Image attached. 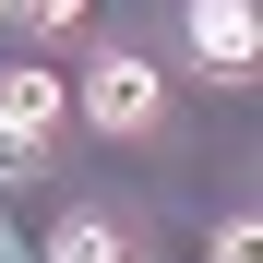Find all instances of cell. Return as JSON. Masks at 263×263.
<instances>
[{
    "instance_id": "obj_4",
    "label": "cell",
    "mask_w": 263,
    "mask_h": 263,
    "mask_svg": "<svg viewBox=\"0 0 263 263\" xmlns=\"http://www.w3.org/2000/svg\"><path fill=\"white\" fill-rule=\"evenodd\" d=\"M48 263H120V239H108V215H60V239H48Z\"/></svg>"
},
{
    "instance_id": "obj_3",
    "label": "cell",
    "mask_w": 263,
    "mask_h": 263,
    "mask_svg": "<svg viewBox=\"0 0 263 263\" xmlns=\"http://www.w3.org/2000/svg\"><path fill=\"white\" fill-rule=\"evenodd\" d=\"M180 36H192V60H203L215 84H251V60H263L251 0H192V12H180Z\"/></svg>"
},
{
    "instance_id": "obj_1",
    "label": "cell",
    "mask_w": 263,
    "mask_h": 263,
    "mask_svg": "<svg viewBox=\"0 0 263 263\" xmlns=\"http://www.w3.org/2000/svg\"><path fill=\"white\" fill-rule=\"evenodd\" d=\"M84 120H96L108 144H144V132L167 120V84H156V60H132V48H96V60H84Z\"/></svg>"
},
{
    "instance_id": "obj_6",
    "label": "cell",
    "mask_w": 263,
    "mask_h": 263,
    "mask_svg": "<svg viewBox=\"0 0 263 263\" xmlns=\"http://www.w3.org/2000/svg\"><path fill=\"white\" fill-rule=\"evenodd\" d=\"M24 24H36V36H72V24H84V0H36Z\"/></svg>"
},
{
    "instance_id": "obj_5",
    "label": "cell",
    "mask_w": 263,
    "mask_h": 263,
    "mask_svg": "<svg viewBox=\"0 0 263 263\" xmlns=\"http://www.w3.org/2000/svg\"><path fill=\"white\" fill-rule=\"evenodd\" d=\"M215 263H263V228H251V215H228V228H215Z\"/></svg>"
},
{
    "instance_id": "obj_2",
    "label": "cell",
    "mask_w": 263,
    "mask_h": 263,
    "mask_svg": "<svg viewBox=\"0 0 263 263\" xmlns=\"http://www.w3.org/2000/svg\"><path fill=\"white\" fill-rule=\"evenodd\" d=\"M60 120H72V84L60 72H0V156H48L60 144Z\"/></svg>"
},
{
    "instance_id": "obj_7",
    "label": "cell",
    "mask_w": 263,
    "mask_h": 263,
    "mask_svg": "<svg viewBox=\"0 0 263 263\" xmlns=\"http://www.w3.org/2000/svg\"><path fill=\"white\" fill-rule=\"evenodd\" d=\"M12 12H36V0H0V24H12Z\"/></svg>"
}]
</instances>
